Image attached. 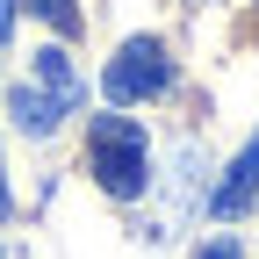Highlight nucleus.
<instances>
[{"label": "nucleus", "mask_w": 259, "mask_h": 259, "mask_svg": "<svg viewBox=\"0 0 259 259\" xmlns=\"http://www.w3.org/2000/svg\"><path fill=\"white\" fill-rule=\"evenodd\" d=\"M87 173L101 180V194L137 202V194L151 187V144H144V122H130V115H94V122H87Z\"/></svg>", "instance_id": "1"}, {"label": "nucleus", "mask_w": 259, "mask_h": 259, "mask_svg": "<svg viewBox=\"0 0 259 259\" xmlns=\"http://www.w3.org/2000/svg\"><path fill=\"white\" fill-rule=\"evenodd\" d=\"M101 87H108L115 108L166 94V87H173V58H166V44H158V36H130V44L108 58V79H101Z\"/></svg>", "instance_id": "2"}, {"label": "nucleus", "mask_w": 259, "mask_h": 259, "mask_svg": "<svg viewBox=\"0 0 259 259\" xmlns=\"http://www.w3.org/2000/svg\"><path fill=\"white\" fill-rule=\"evenodd\" d=\"M252 194H259V130H252V144L231 158V173L216 180V194H209V216H223V223H231V216H245V209H252Z\"/></svg>", "instance_id": "3"}, {"label": "nucleus", "mask_w": 259, "mask_h": 259, "mask_svg": "<svg viewBox=\"0 0 259 259\" xmlns=\"http://www.w3.org/2000/svg\"><path fill=\"white\" fill-rule=\"evenodd\" d=\"M36 87L51 94V101H58L65 115H72V108L87 101V79H79V65H72V58H65L58 44H51V51H36Z\"/></svg>", "instance_id": "4"}, {"label": "nucleus", "mask_w": 259, "mask_h": 259, "mask_svg": "<svg viewBox=\"0 0 259 259\" xmlns=\"http://www.w3.org/2000/svg\"><path fill=\"white\" fill-rule=\"evenodd\" d=\"M8 115H15V130H22V137H51L65 108L51 101V94H44L36 79H29V87H15V94H8Z\"/></svg>", "instance_id": "5"}, {"label": "nucleus", "mask_w": 259, "mask_h": 259, "mask_svg": "<svg viewBox=\"0 0 259 259\" xmlns=\"http://www.w3.org/2000/svg\"><path fill=\"white\" fill-rule=\"evenodd\" d=\"M29 8H36L51 29H65V36H79V8H72V0H29Z\"/></svg>", "instance_id": "6"}, {"label": "nucleus", "mask_w": 259, "mask_h": 259, "mask_svg": "<svg viewBox=\"0 0 259 259\" xmlns=\"http://www.w3.org/2000/svg\"><path fill=\"white\" fill-rule=\"evenodd\" d=\"M15 22H22V0H0V36H15Z\"/></svg>", "instance_id": "7"}, {"label": "nucleus", "mask_w": 259, "mask_h": 259, "mask_svg": "<svg viewBox=\"0 0 259 259\" xmlns=\"http://www.w3.org/2000/svg\"><path fill=\"white\" fill-rule=\"evenodd\" d=\"M202 259H245V252H238L231 238H216V245H202Z\"/></svg>", "instance_id": "8"}, {"label": "nucleus", "mask_w": 259, "mask_h": 259, "mask_svg": "<svg viewBox=\"0 0 259 259\" xmlns=\"http://www.w3.org/2000/svg\"><path fill=\"white\" fill-rule=\"evenodd\" d=\"M15 216V194H8V180H0V223H8Z\"/></svg>", "instance_id": "9"}]
</instances>
